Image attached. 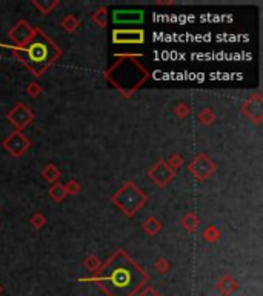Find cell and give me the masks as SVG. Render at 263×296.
Wrapping results in <instances>:
<instances>
[{"label": "cell", "mask_w": 263, "mask_h": 296, "mask_svg": "<svg viewBox=\"0 0 263 296\" xmlns=\"http://www.w3.org/2000/svg\"><path fill=\"white\" fill-rule=\"evenodd\" d=\"M147 279V273L123 250L108 259L97 278L100 287L110 296H131Z\"/></svg>", "instance_id": "1"}, {"label": "cell", "mask_w": 263, "mask_h": 296, "mask_svg": "<svg viewBox=\"0 0 263 296\" xmlns=\"http://www.w3.org/2000/svg\"><path fill=\"white\" fill-rule=\"evenodd\" d=\"M6 47V45H3ZM11 48L14 56L28 68L31 73L39 77L62 56V50L54 43L40 28H34L31 40L23 47H6Z\"/></svg>", "instance_id": "2"}, {"label": "cell", "mask_w": 263, "mask_h": 296, "mask_svg": "<svg viewBox=\"0 0 263 296\" xmlns=\"http://www.w3.org/2000/svg\"><path fill=\"white\" fill-rule=\"evenodd\" d=\"M149 77L148 71L145 70L140 62L134 59V56H122L114 65L106 71V79L114 88H117L123 96H131L145 80Z\"/></svg>", "instance_id": "3"}, {"label": "cell", "mask_w": 263, "mask_h": 296, "mask_svg": "<svg viewBox=\"0 0 263 296\" xmlns=\"http://www.w3.org/2000/svg\"><path fill=\"white\" fill-rule=\"evenodd\" d=\"M113 202L119 207L125 214L132 216L143 204L147 202V194L135 187L134 182H126L119 192L113 196Z\"/></svg>", "instance_id": "4"}, {"label": "cell", "mask_w": 263, "mask_h": 296, "mask_svg": "<svg viewBox=\"0 0 263 296\" xmlns=\"http://www.w3.org/2000/svg\"><path fill=\"white\" fill-rule=\"evenodd\" d=\"M188 170L198 181H205V179H208L215 172V165L213 164V160L210 157L202 153L194 157L193 162L188 165Z\"/></svg>", "instance_id": "5"}, {"label": "cell", "mask_w": 263, "mask_h": 296, "mask_svg": "<svg viewBox=\"0 0 263 296\" xmlns=\"http://www.w3.org/2000/svg\"><path fill=\"white\" fill-rule=\"evenodd\" d=\"M8 119H10V122L14 125L17 131H22L34 121V113L25 104H17L14 108L8 113Z\"/></svg>", "instance_id": "6"}, {"label": "cell", "mask_w": 263, "mask_h": 296, "mask_svg": "<svg viewBox=\"0 0 263 296\" xmlns=\"http://www.w3.org/2000/svg\"><path fill=\"white\" fill-rule=\"evenodd\" d=\"M2 145H3L8 151H10L13 156L19 157V156H22V155L25 153L26 150L30 148L31 142L25 138V134H23L22 131H17V130H16L14 133H11L10 136H8V138L3 140Z\"/></svg>", "instance_id": "7"}, {"label": "cell", "mask_w": 263, "mask_h": 296, "mask_svg": "<svg viewBox=\"0 0 263 296\" xmlns=\"http://www.w3.org/2000/svg\"><path fill=\"white\" fill-rule=\"evenodd\" d=\"M34 34V28L31 25H28L25 20H20L17 22L13 28L10 30V33H8V35H10V39L16 43L17 48L23 47V45H26Z\"/></svg>", "instance_id": "8"}, {"label": "cell", "mask_w": 263, "mask_h": 296, "mask_svg": "<svg viewBox=\"0 0 263 296\" xmlns=\"http://www.w3.org/2000/svg\"><path fill=\"white\" fill-rule=\"evenodd\" d=\"M113 42L120 45H139L145 42L143 30H114Z\"/></svg>", "instance_id": "9"}, {"label": "cell", "mask_w": 263, "mask_h": 296, "mask_svg": "<svg viewBox=\"0 0 263 296\" xmlns=\"http://www.w3.org/2000/svg\"><path fill=\"white\" fill-rule=\"evenodd\" d=\"M242 111L247 114L254 123H260V121L263 118L262 96L257 93V94H254L251 99H248V101L242 105Z\"/></svg>", "instance_id": "10"}, {"label": "cell", "mask_w": 263, "mask_h": 296, "mask_svg": "<svg viewBox=\"0 0 263 296\" xmlns=\"http://www.w3.org/2000/svg\"><path fill=\"white\" fill-rule=\"evenodd\" d=\"M149 177L156 182L159 187H165L172 177H174V172L168 167V164L165 160H159V162L152 167V170L149 172Z\"/></svg>", "instance_id": "11"}, {"label": "cell", "mask_w": 263, "mask_h": 296, "mask_svg": "<svg viewBox=\"0 0 263 296\" xmlns=\"http://www.w3.org/2000/svg\"><path fill=\"white\" fill-rule=\"evenodd\" d=\"M113 20L115 25H134L143 22L142 10H117L113 13Z\"/></svg>", "instance_id": "12"}, {"label": "cell", "mask_w": 263, "mask_h": 296, "mask_svg": "<svg viewBox=\"0 0 263 296\" xmlns=\"http://www.w3.org/2000/svg\"><path fill=\"white\" fill-rule=\"evenodd\" d=\"M49 196L52 197L54 202H62V201L68 196L65 185L59 184V182H56L54 185H51V188H49Z\"/></svg>", "instance_id": "13"}, {"label": "cell", "mask_w": 263, "mask_h": 296, "mask_svg": "<svg viewBox=\"0 0 263 296\" xmlns=\"http://www.w3.org/2000/svg\"><path fill=\"white\" fill-rule=\"evenodd\" d=\"M42 176H43L45 179H47L48 182L56 184V182H57V179L60 177V170H59L56 165L49 164V165L45 167V170L42 172Z\"/></svg>", "instance_id": "14"}, {"label": "cell", "mask_w": 263, "mask_h": 296, "mask_svg": "<svg viewBox=\"0 0 263 296\" xmlns=\"http://www.w3.org/2000/svg\"><path fill=\"white\" fill-rule=\"evenodd\" d=\"M162 228V224L156 219V218H148L147 221L143 222V230L148 233L149 236H154L157 235Z\"/></svg>", "instance_id": "15"}, {"label": "cell", "mask_w": 263, "mask_h": 296, "mask_svg": "<svg viewBox=\"0 0 263 296\" xmlns=\"http://www.w3.org/2000/svg\"><path fill=\"white\" fill-rule=\"evenodd\" d=\"M182 226L186 228V230H189V231H194L196 228H197V226H198V219H197V216H196V213H188L186 216H183V219H182Z\"/></svg>", "instance_id": "16"}, {"label": "cell", "mask_w": 263, "mask_h": 296, "mask_svg": "<svg viewBox=\"0 0 263 296\" xmlns=\"http://www.w3.org/2000/svg\"><path fill=\"white\" fill-rule=\"evenodd\" d=\"M79 25H80V22L76 19L74 16H66L65 19L62 20V26H63V30L68 31V33H74V31L79 28Z\"/></svg>", "instance_id": "17"}, {"label": "cell", "mask_w": 263, "mask_h": 296, "mask_svg": "<svg viewBox=\"0 0 263 296\" xmlns=\"http://www.w3.org/2000/svg\"><path fill=\"white\" fill-rule=\"evenodd\" d=\"M91 20L97 23V26L105 28L106 26V8H99V10L91 16Z\"/></svg>", "instance_id": "18"}, {"label": "cell", "mask_w": 263, "mask_h": 296, "mask_svg": "<svg viewBox=\"0 0 263 296\" xmlns=\"http://www.w3.org/2000/svg\"><path fill=\"white\" fill-rule=\"evenodd\" d=\"M197 119H198V122L203 123V125H211L215 121V114H214L213 110L206 108V110H202L200 113H198Z\"/></svg>", "instance_id": "19"}, {"label": "cell", "mask_w": 263, "mask_h": 296, "mask_svg": "<svg viewBox=\"0 0 263 296\" xmlns=\"http://www.w3.org/2000/svg\"><path fill=\"white\" fill-rule=\"evenodd\" d=\"M166 164H168V167L172 170V172H176V170H179L180 167L183 165V157L180 156V155H177V153H174L169 157V160H168Z\"/></svg>", "instance_id": "20"}, {"label": "cell", "mask_w": 263, "mask_h": 296, "mask_svg": "<svg viewBox=\"0 0 263 296\" xmlns=\"http://www.w3.org/2000/svg\"><path fill=\"white\" fill-rule=\"evenodd\" d=\"M203 238H205L208 242H214V241H217V239L220 238V231L217 230L214 226H210V227H208V228L205 230Z\"/></svg>", "instance_id": "21"}, {"label": "cell", "mask_w": 263, "mask_h": 296, "mask_svg": "<svg viewBox=\"0 0 263 296\" xmlns=\"http://www.w3.org/2000/svg\"><path fill=\"white\" fill-rule=\"evenodd\" d=\"M34 5L39 8V10L43 13V14H49L52 8H56L57 6V2H48V3H45V2H34Z\"/></svg>", "instance_id": "22"}, {"label": "cell", "mask_w": 263, "mask_h": 296, "mask_svg": "<svg viewBox=\"0 0 263 296\" xmlns=\"http://www.w3.org/2000/svg\"><path fill=\"white\" fill-rule=\"evenodd\" d=\"M45 221H47V219H45V216L42 213H35L34 216L31 218V224L35 228H42L45 226Z\"/></svg>", "instance_id": "23"}, {"label": "cell", "mask_w": 263, "mask_h": 296, "mask_svg": "<svg viewBox=\"0 0 263 296\" xmlns=\"http://www.w3.org/2000/svg\"><path fill=\"white\" fill-rule=\"evenodd\" d=\"M26 93H28L30 96H33V97H37L42 93V87H39V84L33 82V84H30L28 87H26Z\"/></svg>", "instance_id": "24"}, {"label": "cell", "mask_w": 263, "mask_h": 296, "mask_svg": "<svg viewBox=\"0 0 263 296\" xmlns=\"http://www.w3.org/2000/svg\"><path fill=\"white\" fill-rule=\"evenodd\" d=\"M174 111H176V114L179 116V118H186V116L189 114V108H188V105H185V104H179Z\"/></svg>", "instance_id": "25"}, {"label": "cell", "mask_w": 263, "mask_h": 296, "mask_svg": "<svg viewBox=\"0 0 263 296\" xmlns=\"http://www.w3.org/2000/svg\"><path fill=\"white\" fill-rule=\"evenodd\" d=\"M65 188H66V193H68V194H76V193H79V190H80V185H79L76 181H69V182L65 185Z\"/></svg>", "instance_id": "26"}, {"label": "cell", "mask_w": 263, "mask_h": 296, "mask_svg": "<svg viewBox=\"0 0 263 296\" xmlns=\"http://www.w3.org/2000/svg\"><path fill=\"white\" fill-rule=\"evenodd\" d=\"M86 265H88V267H96V265H99L97 258H94V256L88 258V259H86Z\"/></svg>", "instance_id": "27"}]
</instances>
